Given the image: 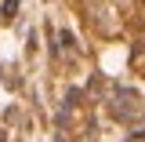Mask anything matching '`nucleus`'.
I'll list each match as a JSON object with an SVG mask.
<instances>
[{"instance_id": "f257e3e1", "label": "nucleus", "mask_w": 145, "mask_h": 142, "mask_svg": "<svg viewBox=\"0 0 145 142\" xmlns=\"http://www.w3.org/2000/svg\"><path fill=\"white\" fill-rule=\"evenodd\" d=\"M109 113L120 124H134V120L145 117V98L134 88H112V95H109Z\"/></svg>"}, {"instance_id": "f03ea898", "label": "nucleus", "mask_w": 145, "mask_h": 142, "mask_svg": "<svg viewBox=\"0 0 145 142\" xmlns=\"http://www.w3.org/2000/svg\"><path fill=\"white\" fill-rule=\"evenodd\" d=\"M18 11V0H4V18H15Z\"/></svg>"}, {"instance_id": "7ed1b4c3", "label": "nucleus", "mask_w": 145, "mask_h": 142, "mask_svg": "<svg viewBox=\"0 0 145 142\" xmlns=\"http://www.w3.org/2000/svg\"><path fill=\"white\" fill-rule=\"evenodd\" d=\"M131 139H145V124H138L134 131H131Z\"/></svg>"}, {"instance_id": "20e7f679", "label": "nucleus", "mask_w": 145, "mask_h": 142, "mask_svg": "<svg viewBox=\"0 0 145 142\" xmlns=\"http://www.w3.org/2000/svg\"><path fill=\"white\" fill-rule=\"evenodd\" d=\"M0 142H7V135H4V131H0Z\"/></svg>"}]
</instances>
